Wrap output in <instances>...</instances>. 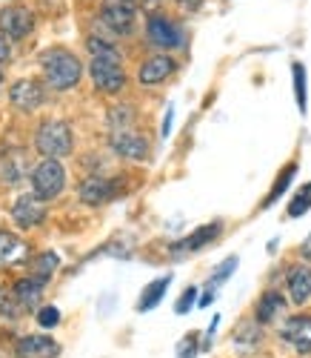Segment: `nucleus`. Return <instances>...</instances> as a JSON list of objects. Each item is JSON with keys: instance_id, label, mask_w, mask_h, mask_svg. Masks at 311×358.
<instances>
[{"instance_id": "obj_7", "label": "nucleus", "mask_w": 311, "mask_h": 358, "mask_svg": "<svg viewBox=\"0 0 311 358\" xmlns=\"http://www.w3.org/2000/svg\"><path fill=\"white\" fill-rule=\"evenodd\" d=\"M12 218L20 229H35L43 224L46 218V201L38 198L35 192L32 195H20L15 203H12Z\"/></svg>"}, {"instance_id": "obj_29", "label": "nucleus", "mask_w": 311, "mask_h": 358, "mask_svg": "<svg viewBox=\"0 0 311 358\" xmlns=\"http://www.w3.org/2000/svg\"><path fill=\"white\" fill-rule=\"evenodd\" d=\"M86 46H89L91 57H117V61H120V55H117V49H114L112 43L100 41V38H89V41H86Z\"/></svg>"}, {"instance_id": "obj_25", "label": "nucleus", "mask_w": 311, "mask_h": 358, "mask_svg": "<svg viewBox=\"0 0 311 358\" xmlns=\"http://www.w3.org/2000/svg\"><path fill=\"white\" fill-rule=\"evenodd\" d=\"M294 172H297V164H289L283 172H280V178H277V181H274V187H271V192H268V198H266V206H271L280 195H283L286 192V187L291 184V178H294Z\"/></svg>"}, {"instance_id": "obj_11", "label": "nucleus", "mask_w": 311, "mask_h": 358, "mask_svg": "<svg viewBox=\"0 0 311 358\" xmlns=\"http://www.w3.org/2000/svg\"><path fill=\"white\" fill-rule=\"evenodd\" d=\"M29 172V158L23 149H0V184H20Z\"/></svg>"}, {"instance_id": "obj_24", "label": "nucleus", "mask_w": 311, "mask_h": 358, "mask_svg": "<svg viewBox=\"0 0 311 358\" xmlns=\"http://www.w3.org/2000/svg\"><path fill=\"white\" fill-rule=\"evenodd\" d=\"M132 124H135V109L129 103H120L109 112V127L112 129H132Z\"/></svg>"}, {"instance_id": "obj_19", "label": "nucleus", "mask_w": 311, "mask_h": 358, "mask_svg": "<svg viewBox=\"0 0 311 358\" xmlns=\"http://www.w3.org/2000/svg\"><path fill=\"white\" fill-rule=\"evenodd\" d=\"M43 287L46 284H40L38 278H32V275H26V278H20L17 284H15V295H17V301L23 304V307H38V301L43 298Z\"/></svg>"}, {"instance_id": "obj_9", "label": "nucleus", "mask_w": 311, "mask_h": 358, "mask_svg": "<svg viewBox=\"0 0 311 358\" xmlns=\"http://www.w3.org/2000/svg\"><path fill=\"white\" fill-rule=\"evenodd\" d=\"M9 101L15 109L20 112H35L40 103H43V86L32 78H23V80H15L12 89H9Z\"/></svg>"}, {"instance_id": "obj_16", "label": "nucleus", "mask_w": 311, "mask_h": 358, "mask_svg": "<svg viewBox=\"0 0 311 358\" xmlns=\"http://www.w3.org/2000/svg\"><path fill=\"white\" fill-rule=\"evenodd\" d=\"M286 287H289V298L297 307L308 304L311 301V270H308V266H303V264L291 266L289 278H286Z\"/></svg>"}, {"instance_id": "obj_23", "label": "nucleus", "mask_w": 311, "mask_h": 358, "mask_svg": "<svg viewBox=\"0 0 311 358\" xmlns=\"http://www.w3.org/2000/svg\"><path fill=\"white\" fill-rule=\"evenodd\" d=\"M23 310H26V307L17 301V295L0 287V318L15 321V318H20V315H23Z\"/></svg>"}, {"instance_id": "obj_22", "label": "nucleus", "mask_w": 311, "mask_h": 358, "mask_svg": "<svg viewBox=\"0 0 311 358\" xmlns=\"http://www.w3.org/2000/svg\"><path fill=\"white\" fill-rule=\"evenodd\" d=\"M54 270H57V255L54 252H43V255H38L35 261H32V278H38L40 284H49V278L54 275Z\"/></svg>"}, {"instance_id": "obj_8", "label": "nucleus", "mask_w": 311, "mask_h": 358, "mask_svg": "<svg viewBox=\"0 0 311 358\" xmlns=\"http://www.w3.org/2000/svg\"><path fill=\"white\" fill-rule=\"evenodd\" d=\"M35 29V15L23 6H9L0 9V35L9 41H20Z\"/></svg>"}, {"instance_id": "obj_27", "label": "nucleus", "mask_w": 311, "mask_h": 358, "mask_svg": "<svg viewBox=\"0 0 311 358\" xmlns=\"http://www.w3.org/2000/svg\"><path fill=\"white\" fill-rule=\"evenodd\" d=\"M291 75H294V98H297V106H300V112H305V69H303V64H294L291 66Z\"/></svg>"}, {"instance_id": "obj_1", "label": "nucleus", "mask_w": 311, "mask_h": 358, "mask_svg": "<svg viewBox=\"0 0 311 358\" xmlns=\"http://www.w3.org/2000/svg\"><path fill=\"white\" fill-rule=\"evenodd\" d=\"M43 75H46L52 89L66 92V89H75L80 83L83 66L69 49H49L43 55Z\"/></svg>"}, {"instance_id": "obj_14", "label": "nucleus", "mask_w": 311, "mask_h": 358, "mask_svg": "<svg viewBox=\"0 0 311 358\" xmlns=\"http://www.w3.org/2000/svg\"><path fill=\"white\" fill-rule=\"evenodd\" d=\"M283 341H289L297 352H311V315H291L283 330H280Z\"/></svg>"}, {"instance_id": "obj_2", "label": "nucleus", "mask_w": 311, "mask_h": 358, "mask_svg": "<svg viewBox=\"0 0 311 358\" xmlns=\"http://www.w3.org/2000/svg\"><path fill=\"white\" fill-rule=\"evenodd\" d=\"M72 146H75V135L66 121H43L35 135V149L52 161L72 155Z\"/></svg>"}, {"instance_id": "obj_33", "label": "nucleus", "mask_w": 311, "mask_h": 358, "mask_svg": "<svg viewBox=\"0 0 311 358\" xmlns=\"http://www.w3.org/2000/svg\"><path fill=\"white\" fill-rule=\"evenodd\" d=\"M38 321H40V327H57L60 310H57V307H43V310L38 313Z\"/></svg>"}, {"instance_id": "obj_12", "label": "nucleus", "mask_w": 311, "mask_h": 358, "mask_svg": "<svg viewBox=\"0 0 311 358\" xmlns=\"http://www.w3.org/2000/svg\"><path fill=\"white\" fill-rule=\"evenodd\" d=\"M146 35H149V41H151L154 46H160V49H174V46L183 43V32H180V29H177L172 20H166V17H160V15H151V17H149Z\"/></svg>"}, {"instance_id": "obj_5", "label": "nucleus", "mask_w": 311, "mask_h": 358, "mask_svg": "<svg viewBox=\"0 0 311 358\" xmlns=\"http://www.w3.org/2000/svg\"><path fill=\"white\" fill-rule=\"evenodd\" d=\"M137 17V0H103L100 20L112 29L114 35H129Z\"/></svg>"}, {"instance_id": "obj_35", "label": "nucleus", "mask_w": 311, "mask_h": 358, "mask_svg": "<svg viewBox=\"0 0 311 358\" xmlns=\"http://www.w3.org/2000/svg\"><path fill=\"white\" fill-rule=\"evenodd\" d=\"M9 61V43L3 41V35H0V66H3Z\"/></svg>"}, {"instance_id": "obj_26", "label": "nucleus", "mask_w": 311, "mask_h": 358, "mask_svg": "<svg viewBox=\"0 0 311 358\" xmlns=\"http://www.w3.org/2000/svg\"><path fill=\"white\" fill-rule=\"evenodd\" d=\"M308 206H311V184H305V187L294 195V201L289 203V215H291V218H300V215L308 210Z\"/></svg>"}, {"instance_id": "obj_28", "label": "nucleus", "mask_w": 311, "mask_h": 358, "mask_svg": "<svg viewBox=\"0 0 311 358\" xmlns=\"http://www.w3.org/2000/svg\"><path fill=\"white\" fill-rule=\"evenodd\" d=\"M234 270H237V255L226 258V261H223L220 266H217V273H214V275L208 278V289H214V287H220V284H223V281H226V278H229V275H232Z\"/></svg>"}, {"instance_id": "obj_10", "label": "nucleus", "mask_w": 311, "mask_h": 358, "mask_svg": "<svg viewBox=\"0 0 311 358\" xmlns=\"http://www.w3.org/2000/svg\"><path fill=\"white\" fill-rule=\"evenodd\" d=\"M117 192H120L117 189V181H112V178H106V175H89L86 181L80 184V201L83 203H91V206L117 198Z\"/></svg>"}, {"instance_id": "obj_38", "label": "nucleus", "mask_w": 311, "mask_h": 358, "mask_svg": "<svg viewBox=\"0 0 311 358\" xmlns=\"http://www.w3.org/2000/svg\"><path fill=\"white\" fill-rule=\"evenodd\" d=\"M160 0H140V6H146V9H151V6H158Z\"/></svg>"}, {"instance_id": "obj_18", "label": "nucleus", "mask_w": 311, "mask_h": 358, "mask_svg": "<svg viewBox=\"0 0 311 358\" xmlns=\"http://www.w3.org/2000/svg\"><path fill=\"white\" fill-rule=\"evenodd\" d=\"M280 313H286V298L280 295L277 289L263 292V295H260V301H257V310H255L257 324H271Z\"/></svg>"}, {"instance_id": "obj_21", "label": "nucleus", "mask_w": 311, "mask_h": 358, "mask_svg": "<svg viewBox=\"0 0 311 358\" xmlns=\"http://www.w3.org/2000/svg\"><path fill=\"white\" fill-rule=\"evenodd\" d=\"M20 255H23V241L15 232L0 229V264H9L15 258H20Z\"/></svg>"}, {"instance_id": "obj_32", "label": "nucleus", "mask_w": 311, "mask_h": 358, "mask_svg": "<svg viewBox=\"0 0 311 358\" xmlns=\"http://www.w3.org/2000/svg\"><path fill=\"white\" fill-rule=\"evenodd\" d=\"M197 333H192V336H185V341H180V347H177V358H195L197 355V338H195Z\"/></svg>"}, {"instance_id": "obj_13", "label": "nucleus", "mask_w": 311, "mask_h": 358, "mask_svg": "<svg viewBox=\"0 0 311 358\" xmlns=\"http://www.w3.org/2000/svg\"><path fill=\"white\" fill-rule=\"evenodd\" d=\"M15 355L17 358H57L60 344L52 336H23L15 344Z\"/></svg>"}, {"instance_id": "obj_36", "label": "nucleus", "mask_w": 311, "mask_h": 358, "mask_svg": "<svg viewBox=\"0 0 311 358\" xmlns=\"http://www.w3.org/2000/svg\"><path fill=\"white\" fill-rule=\"evenodd\" d=\"M300 255L311 261V232H308V238H305V241H303V247H300Z\"/></svg>"}, {"instance_id": "obj_34", "label": "nucleus", "mask_w": 311, "mask_h": 358, "mask_svg": "<svg viewBox=\"0 0 311 358\" xmlns=\"http://www.w3.org/2000/svg\"><path fill=\"white\" fill-rule=\"evenodd\" d=\"M177 3H180L185 12H195V9H200V6H203V0H177Z\"/></svg>"}, {"instance_id": "obj_17", "label": "nucleus", "mask_w": 311, "mask_h": 358, "mask_svg": "<svg viewBox=\"0 0 311 358\" xmlns=\"http://www.w3.org/2000/svg\"><path fill=\"white\" fill-rule=\"evenodd\" d=\"M220 232H223V224H220V221L206 224V227H197L192 235H185L183 241H177L174 252H195V250H203V247H206V244H211Z\"/></svg>"}, {"instance_id": "obj_39", "label": "nucleus", "mask_w": 311, "mask_h": 358, "mask_svg": "<svg viewBox=\"0 0 311 358\" xmlns=\"http://www.w3.org/2000/svg\"><path fill=\"white\" fill-rule=\"evenodd\" d=\"M0 86H3V72H0Z\"/></svg>"}, {"instance_id": "obj_30", "label": "nucleus", "mask_w": 311, "mask_h": 358, "mask_svg": "<svg viewBox=\"0 0 311 358\" xmlns=\"http://www.w3.org/2000/svg\"><path fill=\"white\" fill-rule=\"evenodd\" d=\"M195 301H197V287H189V289H185V292L177 298L174 313H177V315H185V313H189V310L195 307Z\"/></svg>"}, {"instance_id": "obj_37", "label": "nucleus", "mask_w": 311, "mask_h": 358, "mask_svg": "<svg viewBox=\"0 0 311 358\" xmlns=\"http://www.w3.org/2000/svg\"><path fill=\"white\" fill-rule=\"evenodd\" d=\"M172 117H174V109H169V112H166V121H163V138L172 132Z\"/></svg>"}, {"instance_id": "obj_31", "label": "nucleus", "mask_w": 311, "mask_h": 358, "mask_svg": "<svg viewBox=\"0 0 311 358\" xmlns=\"http://www.w3.org/2000/svg\"><path fill=\"white\" fill-rule=\"evenodd\" d=\"M234 341H237V344H257V341H260V330H257L255 324H243V327H240V336H237Z\"/></svg>"}, {"instance_id": "obj_15", "label": "nucleus", "mask_w": 311, "mask_h": 358, "mask_svg": "<svg viewBox=\"0 0 311 358\" xmlns=\"http://www.w3.org/2000/svg\"><path fill=\"white\" fill-rule=\"evenodd\" d=\"M174 69H177V64L172 61L169 55H154V57H149V61H143V66H140V72H137V80H140L143 86H158V83H163Z\"/></svg>"}, {"instance_id": "obj_3", "label": "nucleus", "mask_w": 311, "mask_h": 358, "mask_svg": "<svg viewBox=\"0 0 311 358\" xmlns=\"http://www.w3.org/2000/svg\"><path fill=\"white\" fill-rule=\"evenodd\" d=\"M63 187H66V169H63V164L52 161V158H43L35 166V172H32V189H35V195L43 198V201H52V198H57L60 192H63Z\"/></svg>"}, {"instance_id": "obj_20", "label": "nucleus", "mask_w": 311, "mask_h": 358, "mask_svg": "<svg viewBox=\"0 0 311 358\" xmlns=\"http://www.w3.org/2000/svg\"><path fill=\"white\" fill-rule=\"evenodd\" d=\"M172 284V275H163V278H158V281H151L146 289H143V295H140V301H137V313H149V310H154L160 301H163V295H166V287Z\"/></svg>"}, {"instance_id": "obj_6", "label": "nucleus", "mask_w": 311, "mask_h": 358, "mask_svg": "<svg viewBox=\"0 0 311 358\" xmlns=\"http://www.w3.org/2000/svg\"><path fill=\"white\" fill-rule=\"evenodd\" d=\"M109 146L120 158H129V161H146L149 158V141L135 129H112Z\"/></svg>"}, {"instance_id": "obj_4", "label": "nucleus", "mask_w": 311, "mask_h": 358, "mask_svg": "<svg viewBox=\"0 0 311 358\" xmlns=\"http://www.w3.org/2000/svg\"><path fill=\"white\" fill-rule=\"evenodd\" d=\"M89 75H91L95 89L103 95H117L120 89L126 86V72H123L117 57H91Z\"/></svg>"}]
</instances>
